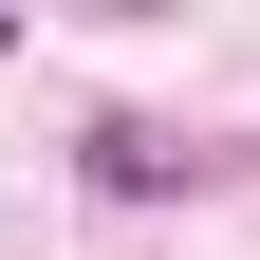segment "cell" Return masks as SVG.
<instances>
[{
  "instance_id": "obj_1",
  "label": "cell",
  "mask_w": 260,
  "mask_h": 260,
  "mask_svg": "<svg viewBox=\"0 0 260 260\" xmlns=\"http://www.w3.org/2000/svg\"><path fill=\"white\" fill-rule=\"evenodd\" d=\"M205 149H168V130H93V186H186Z\"/></svg>"
}]
</instances>
